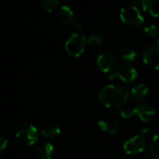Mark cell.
<instances>
[{
  "mask_svg": "<svg viewBox=\"0 0 159 159\" xmlns=\"http://www.w3.org/2000/svg\"><path fill=\"white\" fill-rule=\"evenodd\" d=\"M99 99L103 106L109 109H119L128 101L129 91L120 86L108 85L101 90Z\"/></svg>",
  "mask_w": 159,
  "mask_h": 159,
  "instance_id": "6da1fadb",
  "label": "cell"
},
{
  "mask_svg": "<svg viewBox=\"0 0 159 159\" xmlns=\"http://www.w3.org/2000/svg\"><path fill=\"white\" fill-rule=\"evenodd\" d=\"M121 116L125 119L130 118L133 115H137L140 119L145 123H149L153 121L157 113L156 108L148 103H142L136 106L135 108H126L121 111Z\"/></svg>",
  "mask_w": 159,
  "mask_h": 159,
  "instance_id": "7a4b0ae2",
  "label": "cell"
},
{
  "mask_svg": "<svg viewBox=\"0 0 159 159\" xmlns=\"http://www.w3.org/2000/svg\"><path fill=\"white\" fill-rule=\"evenodd\" d=\"M15 135L17 141L24 146H31L38 140V131L32 124L20 125L16 129Z\"/></svg>",
  "mask_w": 159,
  "mask_h": 159,
  "instance_id": "3957f363",
  "label": "cell"
},
{
  "mask_svg": "<svg viewBox=\"0 0 159 159\" xmlns=\"http://www.w3.org/2000/svg\"><path fill=\"white\" fill-rule=\"evenodd\" d=\"M138 77L137 70L129 63H120L108 75L109 79L118 78L126 83H130Z\"/></svg>",
  "mask_w": 159,
  "mask_h": 159,
  "instance_id": "277c9868",
  "label": "cell"
},
{
  "mask_svg": "<svg viewBox=\"0 0 159 159\" xmlns=\"http://www.w3.org/2000/svg\"><path fill=\"white\" fill-rule=\"evenodd\" d=\"M87 40L84 35L80 34H72L65 42L66 52L73 57H79L85 50Z\"/></svg>",
  "mask_w": 159,
  "mask_h": 159,
  "instance_id": "5b68a950",
  "label": "cell"
},
{
  "mask_svg": "<svg viewBox=\"0 0 159 159\" xmlns=\"http://www.w3.org/2000/svg\"><path fill=\"white\" fill-rule=\"evenodd\" d=\"M120 18L124 23L130 26H140L144 21L143 16L135 6L124 7L120 11Z\"/></svg>",
  "mask_w": 159,
  "mask_h": 159,
  "instance_id": "8992f818",
  "label": "cell"
},
{
  "mask_svg": "<svg viewBox=\"0 0 159 159\" xmlns=\"http://www.w3.org/2000/svg\"><path fill=\"white\" fill-rule=\"evenodd\" d=\"M97 65L103 73H111L116 67V58L111 52H103L97 58Z\"/></svg>",
  "mask_w": 159,
  "mask_h": 159,
  "instance_id": "52a82bcc",
  "label": "cell"
},
{
  "mask_svg": "<svg viewBox=\"0 0 159 159\" xmlns=\"http://www.w3.org/2000/svg\"><path fill=\"white\" fill-rule=\"evenodd\" d=\"M145 146V138L142 135H138L128 140L124 143V151L129 155L140 154L143 151H144Z\"/></svg>",
  "mask_w": 159,
  "mask_h": 159,
  "instance_id": "ba28073f",
  "label": "cell"
},
{
  "mask_svg": "<svg viewBox=\"0 0 159 159\" xmlns=\"http://www.w3.org/2000/svg\"><path fill=\"white\" fill-rule=\"evenodd\" d=\"M143 61L149 67L158 70L159 69V47L149 46L145 48L143 55Z\"/></svg>",
  "mask_w": 159,
  "mask_h": 159,
  "instance_id": "9c48e42d",
  "label": "cell"
},
{
  "mask_svg": "<svg viewBox=\"0 0 159 159\" xmlns=\"http://www.w3.org/2000/svg\"><path fill=\"white\" fill-rule=\"evenodd\" d=\"M99 128L107 133L110 134H116L119 129V123L117 119H116L113 116H104L98 122Z\"/></svg>",
  "mask_w": 159,
  "mask_h": 159,
  "instance_id": "30bf717a",
  "label": "cell"
},
{
  "mask_svg": "<svg viewBox=\"0 0 159 159\" xmlns=\"http://www.w3.org/2000/svg\"><path fill=\"white\" fill-rule=\"evenodd\" d=\"M34 154L38 159H52L54 156V146L48 142L40 143L35 146Z\"/></svg>",
  "mask_w": 159,
  "mask_h": 159,
  "instance_id": "8fae6325",
  "label": "cell"
},
{
  "mask_svg": "<svg viewBox=\"0 0 159 159\" xmlns=\"http://www.w3.org/2000/svg\"><path fill=\"white\" fill-rule=\"evenodd\" d=\"M58 18L62 24L69 25L73 24L74 20V12L68 6H61L60 10L58 11Z\"/></svg>",
  "mask_w": 159,
  "mask_h": 159,
  "instance_id": "7c38bea8",
  "label": "cell"
},
{
  "mask_svg": "<svg viewBox=\"0 0 159 159\" xmlns=\"http://www.w3.org/2000/svg\"><path fill=\"white\" fill-rule=\"evenodd\" d=\"M41 134L43 137L49 139V140H54L58 138L61 134V129L55 125V124H48L46 125L41 131Z\"/></svg>",
  "mask_w": 159,
  "mask_h": 159,
  "instance_id": "4fadbf2b",
  "label": "cell"
},
{
  "mask_svg": "<svg viewBox=\"0 0 159 159\" xmlns=\"http://www.w3.org/2000/svg\"><path fill=\"white\" fill-rule=\"evenodd\" d=\"M130 93L134 100L142 101V100H144L147 97V95L149 94V89L145 85L140 84V85H137L134 88H132L130 90Z\"/></svg>",
  "mask_w": 159,
  "mask_h": 159,
  "instance_id": "5bb4252c",
  "label": "cell"
},
{
  "mask_svg": "<svg viewBox=\"0 0 159 159\" xmlns=\"http://www.w3.org/2000/svg\"><path fill=\"white\" fill-rule=\"evenodd\" d=\"M141 4L143 8L153 17H159V0H144Z\"/></svg>",
  "mask_w": 159,
  "mask_h": 159,
  "instance_id": "9a60e30c",
  "label": "cell"
},
{
  "mask_svg": "<svg viewBox=\"0 0 159 159\" xmlns=\"http://www.w3.org/2000/svg\"><path fill=\"white\" fill-rule=\"evenodd\" d=\"M121 59L127 61H134L137 58V52L130 47H124L119 51Z\"/></svg>",
  "mask_w": 159,
  "mask_h": 159,
  "instance_id": "2e32d148",
  "label": "cell"
},
{
  "mask_svg": "<svg viewBox=\"0 0 159 159\" xmlns=\"http://www.w3.org/2000/svg\"><path fill=\"white\" fill-rule=\"evenodd\" d=\"M58 5H59L58 0H43L40 2L41 7L48 12H52L57 7Z\"/></svg>",
  "mask_w": 159,
  "mask_h": 159,
  "instance_id": "e0dca14e",
  "label": "cell"
},
{
  "mask_svg": "<svg viewBox=\"0 0 159 159\" xmlns=\"http://www.w3.org/2000/svg\"><path fill=\"white\" fill-rule=\"evenodd\" d=\"M145 159H159V144H153L147 149Z\"/></svg>",
  "mask_w": 159,
  "mask_h": 159,
  "instance_id": "ac0fdd59",
  "label": "cell"
},
{
  "mask_svg": "<svg viewBox=\"0 0 159 159\" xmlns=\"http://www.w3.org/2000/svg\"><path fill=\"white\" fill-rule=\"evenodd\" d=\"M87 42L92 46H99V45L102 44L103 38L100 34H92L91 36H89V38L87 40Z\"/></svg>",
  "mask_w": 159,
  "mask_h": 159,
  "instance_id": "d6986e66",
  "label": "cell"
},
{
  "mask_svg": "<svg viewBox=\"0 0 159 159\" xmlns=\"http://www.w3.org/2000/svg\"><path fill=\"white\" fill-rule=\"evenodd\" d=\"M144 32L151 37H155L158 34V27L156 24H149L144 27Z\"/></svg>",
  "mask_w": 159,
  "mask_h": 159,
  "instance_id": "ffe728a7",
  "label": "cell"
},
{
  "mask_svg": "<svg viewBox=\"0 0 159 159\" xmlns=\"http://www.w3.org/2000/svg\"><path fill=\"white\" fill-rule=\"evenodd\" d=\"M150 138L153 140V142H159V127L151 130Z\"/></svg>",
  "mask_w": 159,
  "mask_h": 159,
  "instance_id": "44dd1931",
  "label": "cell"
},
{
  "mask_svg": "<svg viewBox=\"0 0 159 159\" xmlns=\"http://www.w3.org/2000/svg\"><path fill=\"white\" fill-rule=\"evenodd\" d=\"M7 143H8L7 139H6L4 136H1V137H0V150H1V152H2V153H3V152H4V150L6 149V147H7Z\"/></svg>",
  "mask_w": 159,
  "mask_h": 159,
  "instance_id": "7402d4cb",
  "label": "cell"
},
{
  "mask_svg": "<svg viewBox=\"0 0 159 159\" xmlns=\"http://www.w3.org/2000/svg\"><path fill=\"white\" fill-rule=\"evenodd\" d=\"M75 28H76L77 30H81L83 28V23L80 22V21H77V20H75L74 23L72 24Z\"/></svg>",
  "mask_w": 159,
  "mask_h": 159,
  "instance_id": "603a6c76",
  "label": "cell"
},
{
  "mask_svg": "<svg viewBox=\"0 0 159 159\" xmlns=\"http://www.w3.org/2000/svg\"><path fill=\"white\" fill-rule=\"evenodd\" d=\"M157 45H158V47H159V37H158V39H157Z\"/></svg>",
  "mask_w": 159,
  "mask_h": 159,
  "instance_id": "cb8c5ba5",
  "label": "cell"
}]
</instances>
